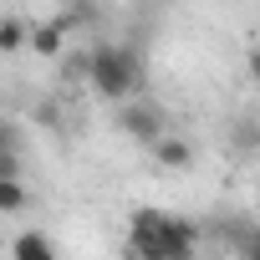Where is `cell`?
<instances>
[{
    "label": "cell",
    "mask_w": 260,
    "mask_h": 260,
    "mask_svg": "<svg viewBox=\"0 0 260 260\" xmlns=\"http://www.w3.org/2000/svg\"><path fill=\"white\" fill-rule=\"evenodd\" d=\"M117 127L127 138H138V143H158V138H169V127H164V112L153 107V102H122L117 107Z\"/></svg>",
    "instance_id": "obj_3"
},
{
    "label": "cell",
    "mask_w": 260,
    "mask_h": 260,
    "mask_svg": "<svg viewBox=\"0 0 260 260\" xmlns=\"http://www.w3.org/2000/svg\"><path fill=\"white\" fill-rule=\"evenodd\" d=\"M199 255V224L169 209H133L127 214V260H194Z\"/></svg>",
    "instance_id": "obj_1"
},
{
    "label": "cell",
    "mask_w": 260,
    "mask_h": 260,
    "mask_svg": "<svg viewBox=\"0 0 260 260\" xmlns=\"http://www.w3.org/2000/svg\"><path fill=\"white\" fill-rule=\"evenodd\" d=\"M11 260H56V245L46 230H21L11 245Z\"/></svg>",
    "instance_id": "obj_5"
},
{
    "label": "cell",
    "mask_w": 260,
    "mask_h": 260,
    "mask_svg": "<svg viewBox=\"0 0 260 260\" xmlns=\"http://www.w3.org/2000/svg\"><path fill=\"white\" fill-rule=\"evenodd\" d=\"M0 209H6V214L26 209V184L21 179H0Z\"/></svg>",
    "instance_id": "obj_8"
},
{
    "label": "cell",
    "mask_w": 260,
    "mask_h": 260,
    "mask_svg": "<svg viewBox=\"0 0 260 260\" xmlns=\"http://www.w3.org/2000/svg\"><path fill=\"white\" fill-rule=\"evenodd\" d=\"M77 72L92 82V92L97 97H107V102H133V92L143 87V61H138V51L133 46H117V41H92L87 46V56L77 61Z\"/></svg>",
    "instance_id": "obj_2"
},
{
    "label": "cell",
    "mask_w": 260,
    "mask_h": 260,
    "mask_svg": "<svg viewBox=\"0 0 260 260\" xmlns=\"http://www.w3.org/2000/svg\"><path fill=\"white\" fill-rule=\"evenodd\" d=\"M16 46H26V26H21V16H0V51H16Z\"/></svg>",
    "instance_id": "obj_7"
},
{
    "label": "cell",
    "mask_w": 260,
    "mask_h": 260,
    "mask_svg": "<svg viewBox=\"0 0 260 260\" xmlns=\"http://www.w3.org/2000/svg\"><path fill=\"white\" fill-rule=\"evenodd\" d=\"M77 21H72V11H61V16H51V21H41L36 31H31V46L41 51V56H56L61 46H67V31H72Z\"/></svg>",
    "instance_id": "obj_4"
},
{
    "label": "cell",
    "mask_w": 260,
    "mask_h": 260,
    "mask_svg": "<svg viewBox=\"0 0 260 260\" xmlns=\"http://www.w3.org/2000/svg\"><path fill=\"white\" fill-rule=\"evenodd\" d=\"M235 260H260V230L255 224H245L235 235Z\"/></svg>",
    "instance_id": "obj_9"
},
{
    "label": "cell",
    "mask_w": 260,
    "mask_h": 260,
    "mask_svg": "<svg viewBox=\"0 0 260 260\" xmlns=\"http://www.w3.org/2000/svg\"><path fill=\"white\" fill-rule=\"evenodd\" d=\"M153 158H158L164 169H174V174H184V169L194 164V148H189L184 138H174V133H169V138H158V143H153Z\"/></svg>",
    "instance_id": "obj_6"
}]
</instances>
